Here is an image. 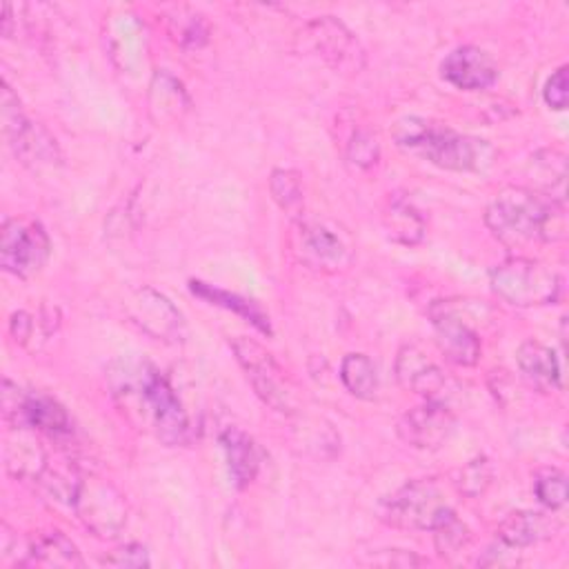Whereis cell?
Returning a JSON list of instances; mask_svg holds the SVG:
<instances>
[{
    "instance_id": "6da1fadb",
    "label": "cell",
    "mask_w": 569,
    "mask_h": 569,
    "mask_svg": "<svg viewBox=\"0 0 569 569\" xmlns=\"http://www.w3.org/2000/svg\"><path fill=\"white\" fill-rule=\"evenodd\" d=\"M109 373L113 396L124 411L138 416L142 425L167 447L187 442L189 418L169 380L149 362H118Z\"/></svg>"
},
{
    "instance_id": "7a4b0ae2",
    "label": "cell",
    "mask_w": 569,
    "mask_h": 569,
    "mask_svg": "<svg viewBox=\"0 0 569 569\" xmlns=\"http://www.w3.org/2000/svg\"><path fill=\"white\" fill-rule=\"evenodd\" d=\"M485 222L509 249L562 240L567 233L565 202L536 189L507 187L487 207Z\"/></svg>"
},
{
    "instance_id": "3957f363",
    "label": "cell",
    "mask_w": 569,
    "mask_h": 569,
    "mask_svg": "<svg viewBox=\"0 0 569 569\" xmlns=\"http://www.w3.org/2000/svg\"><path fill=\"white\" fill-rule=\"evenodd\" d=\"M393 140L398 147L449 171H485L496 156L487 140L458 133L418 116L398 120L393 127Z\"/></svg>"
},
{
    "instance_id": "277c9868",
    "label": "cell",
    "mask_w": 569,
    "mask_h": 569,
    "mask_svg": "<svg viewBox=\"0 0 569 569\" xmlns=\"http://www.w3.org/2000/svg\"><path fill=\"white\" fill-rule=\"evenodd\" d=\"M451 516L456 513L442 489L427 478L402 485L378 507V518L382 522L409 531H433Z\"/></svg>"
},
{
    "instance_id": "5b68a950",
    "label": "cell",
    "mask_w": 569,
    "mask_h": 569,
    "mask_svg": "<svg viewBox=\"0 0 569 569\" xmlns=\"http://www.w3.org/2000/svg\"><path fill=\"white\" fill-rule=\"evenodd\" d=\"M489 282L493 293L513 307H542L556 302L560 293L558 273L525 256H511L498 262L489 271Z\"/></svg>"
},
{
    "instance_id": "8992f818",
    "label": "cell",
    "mask_w": 569,
    "mask_h": 569,
    "mask_svg": "<svg viewBox=\"0 0 569 569\" xmlns=\"http://www.w3.org/2000/svg\"><path fill=\"white\" fill-rule=\"evenodd\" d=\"M231 349L236 360L240 362L247 380L251 382L256 396L278 413H293L296 411V391L284 376L282 367L273 360V356L253 338L236 336L231 340Z\"/></svg>"
},
{
    "instance_id": "52a82bcc",
    "label": "cell",
    "mask_w": 569,
    "mask_h": 569,
    "mask_svg": "<svg viewBox=\"0 0 569 569\" xmlns=\"http://www.w3.org/2000/svg\"><path fill=\"white\" fill-rule=\"evenodd\" d=\"M298 51L316 56L336 71L358 73L365 67V49L356 33L333 16L309 20L296 36Z\"/></svg>"
},
{
    "instance_id": "ba28073f",
    "label": "cell",
    "mask_w": 569,
    "mask_h": 569,
    "mask_svg": "<svg viewBox=\"0 0 569 569\" xmlns=\"http://www.w3.org/2000/svg\"><path fill=\"white\" fill-rule=\"evenodd\" d=\"M0 111H2L4 138L22 164L40 169V167H53L60 162V151L56 140L47 133L44 127L36 124L24 116L18 96L7 82H2Z\"/></svg>"
},
{
    "instance_id": "9c48e42d",
    "label": "cell",
    "mask_w": 569,
    "mask_h": 569,
    "mask_svg": "<svg viewBox=\"0 0 569 569\" xmlns=\"http://www.w3.org/2000/svg\"><path fill=\"white\" fill-rule=\"evenodd\" d=\"M51 251V240L38 220L7 218L0 231V264L4 271L29 278L42 269Z\"/></svg>"
},
{
    "instance_id": "30bf717a",
    "label": "cell",
    "mask_w": 569,
    "mask_h": 569,
    "mask_svg": "<svg viewBox=\"0 0 569 569\" xmlns=\"http://www.w3.org/2000/svg\"><path fill=\"white\" fill-rule=\"evenodd\" d=\"M73 509L82 525L100 538H116L127 525V502L122 493L102 478L91 476L80 480Z\"/></svg>"
},
{
    "instance_id": "8fae6325",
    "label": "cell",
    "mask_w": 569,
    "mask_h": 569,
    "mask_svg": "<svg viewBox=\"0 0 569 569\" xmlns=\"http://www.w3.org/2000/svg\"><path fill=\"white\" fill-rule=\"evenodd\" d=\"M124 311L133 325H138L156 340L180 342L187 333L180 309L164 293L151 287H140L131 291L124 300Z\"/></svg>"
},
{
    "instance_id": "7c38bea8",
    "label": "cell",
    "mask_w": 569,
    "mask_h": 569,
    "mask_svg": "<svg viewBox=\"0 0 569 569\" xmlns=\"http://www.w3.org/2000/svg\"><path fill=\"white\" fill-rule=\"evenodd\" d=\"M429 318L436 345L449 362L460 367H471L478 362L482 351L480 336L458 309H453L449 302H433L429 307Z\"/></svg>"
},
{
    "instance_id": "4fadbf2b",
    "label": "cell",
    "mask_w": 569,
    "mask_h": 569,
    "mask_svg": "<svg viewBox=\"0 0 569 569\" xmlns=\"http://www.w3.org/2000/svg\"><path fill=\"white\" fill-rule=\"evenodd\" d=\"M456 429L453 413L440 400H427L398 420V436L405 445L422 451L442 447Z\"/></svg>"
},
{
    "instance_id": "5bb4252c",
    "label": "cell",
    "mask_w": 569,
    "mask_h": 569,
    "mask_svg": "<svg viewBox=\"0 0 569 569\" xmlns=\"http://www.w3.org/2000/svg\"><path fill=\"white\" fill-rule=\"evenodd\" d=\"M440 73L447 82L465 91H480L496 82L498 67L491 56L478 47L465 44L447 53L440 64Z\"/></svg>"
},
{
    "instance_id": "9a60e30c",
    "label": "cell",
    "mask_w": 569,
    "mask_h": 569,
    "mask_svg": "<svg viewBox=\"0 0 569 569\" xmlns=\"http://www.w3.org/2000/svg\"><path fill=\"white\" fill-rule=\"evenodd\" d=\"M393 369L402 389L427 400H438V393L445 389V371L418 345L400 347Z\"/></svg>"
},
{
    "instance_id": "2e32d148",
    "label": "cell",
    "mask_w": 569,
    "mask_h": 569,
    "mask_svg": "<svg viewBox=\"0 0 569 569\" xmlns=\"http://www.w3.org/2000/svg\"><path fill=\"white\" fill-rule=\"evenodd\" d=\"M516 362L520 369L522 380L540 393H553L562 387L560 380V365L551 347L538 340H525L518 347Z\"/></svg>"
},
{
    "instance_id": "e0dca14e",
    "label": "cell",
    "mask_w": 569,
    "mask_h": 569,
    "mask_svg": "<svg viewBox=\"0 0 569 569\" xmlns=\"http://www.w3.org/2000/svg\"><path fill=\"white\" fill-rule=\"evenodd\" d=\"M298 240H300L302 260L316 269L333 271L351 260L347 244L338 238V233H333L325 224H318V222L300 224Z\"/></svg>"
},
{
    "instance_id": "ac0fdd59",
    "label": "cell",
    "mask_w": 569,
    "mask_h": 569,
    "mask_svg": "<svg viewBox=\"0 0 569 569\" xmlns=\"http://www.w3.org/2000/svg\"><path fill=\"white\" fill-rule=\"evenodd\" d=\"M220 445H222L233 485L242 489L249 482H253L260 469V449L256 440L238 427H227L220 433Z\"/></svg>"
},
{
    "instance_id": "d6986e66",
    "label": "cell",
    "mask_w": 569,
    "mask_h": 569,
    "mask_svg": "<svg viewBox=\"0 0 569 569\" xmlns=\"http://www.w3.org/2000/svg\"><path fill=\"white\" fill-rule=\"evenodd\" d=\"M556 527L558 525L547 513L513 511L498 525L496 533H498L500 542H505L509 547H516V549H522V547H529L533 542H540V540L553 536Z\"/></svg>"
},
{
    "instance_id": "ffe728a7",
    "label": "cell",
    "mask_w": 569,
    "mask_h": 569,
    "mask_svg": "<svg viewBox=\"0 0 569 569\" xmlns=\"http://www.w3.org/2000/svg\"><path fill=\"white\" fill-rule=\"evenodd\" d=\"M20 565L29 567H82L84 560L78 547L60 531L38 533L27 549V558Z\"/></svg>"
},
{
    "instance_id": "44dd1931",
    "label": "cell",
    "mask_w": 569,
    "mask_h": 569,
    "mask_svg": "<svg viewBox=\"0 0 569 569\" xmlns=\"http://www.w3.org/2000/svg\"><path fill=\"white\" fill-rule=\"evenodd\" d=\"M11 429L16 431V440H11V438L7 440V449H4L7 469L18 478L38 480L47 467V456H44L40 442L31 433V427L18 425Z\"/></svg>"
},
{
    "instance_id": "7402d4cb",
    "label": "cell",
    "mask_w": 569,
    "mask_h": 569,
    "mask_svg": "<svg viewBox=\"0 0 569 569\" xmlns=\"http://www.w3.org/2000/svg\"><path fill=\"white\" fill-rule=\"evenodd\" d=\"M385 229L393 242L411 247L425 236V218L407 198L391 196L385 209Z\"/></svg>"
},
{
    "instance_id": "603a6c76",
    "label": "cell",
    "mask_w": 569,
    "mask_h": 569,
    "mask_svg": "<svg viewBox=\"0 0 569 569\" xmlns=\"http://www.w3.org/2000/svg\"><path fill=\"white\" fill-rule=\"evenodd\" d=\"M189 289L193 296L198 298H204L209 300L211 305H218V307H224L229 311H236L240 313L242 318H247L256 329H260L262 333H271V327H269V318L267 313L251 300L242 298V296H236V293H229V291H222V289H216L211 284H204L200 280H191L189 282Z\"/></svg>"
},
{
    "instance_id": "cb8c5ba5",
    "label": "cell",
    "mask_w": 569,
    "mask_h": 569,
    "mask_svg": "<svg viewBox=\"0 0 569 569\" xmlns=\"http://www.w3.org/2000/svg\"><path fill=\"white\" fill-rule=\"evenodd\" d=\"M340 380L356 398H371L378 389V371L369 356L347 353L340 362Z\"/></svg>"
},
{
    "instance_id": "d4e9b609",
    "label": "cell",
    "mask_w": 569,
    "mask_h": 569,
    "mask_svg": "<svg viewBox=\"0 0 569 569\" xmlns=\"http://www.w3.org/2000/svg\"><path fill=\"white\" fill-rule=\"evenodd\" d=\"M542 171H538V182L542 187V193L565 202V176H567V162L565 153L558 149H545L531 158Z\"/></svg>"
},
{
    "instance_id": "484cf974",
    "label": "cell",
    "mask_w": 569,
    "mask_h": 569,
    "mask_svg": "<svg viewBox=\"0 0 569 569\" xmlns=\"http://www.w3.org/2000/svg\"><path fill=\"white\" fill-rule=\"evenodd\" d=\"M269 191L276 200V204L291 213L298 216L302 211V182H300V173L293 169H273L271 178H269Z\"/></svg>"
},
{
    "instance_id": "4316f807",
    "label": "cell",
    "mask_w": 569,
    "mask_h": 569,
    "mask_svg": "<svg viewBox=\"0 0 569 569\" xmlns=\"http://www.w3.org/2000/svg\"><path fill=\"white\" fill-rule=\"evenodd\" d=\"M491 465L485 456H478L473 460H469L456 476V487L462 496L476 498L480 493H485V489L491 485Z\"/></svg>"
},
{
    "instance_id": "83f0119b",
    "label": "cell",
    "mask_w": 569,
    "mask_h": 569,
    "mask_svg": "<svg viewBox=\"0 0 569 569\" xmlns=\"http://www.w3.org/2000/svg\"><path fill=\"white\" fill-rule=\"evenodd\" d=\"M533 491L545 507L560 509L567 502V478L558 469H547L536 478Z\"/></svg>"
},
{
    "instance_id": "f1b7e54d",
    "label": "cell",
    "mask_w": 569,
    "mask_h": 569,
    "mask_svg": "<svg viewBox=\"0 0 569 569\" xmlns=\"http://www.w3.org/2000/svg\"><path fill=\"white\" fill-rule=\"evenodd\" d=\"M169 33L176 42H180L182 47H200L207 42V22L202 16L198 13H191V16H178V18H171L169 22Z\"/></svg>"
},
{
    "instance_id": "f546056e",
    "label": "cell",
    "mask_w": 569,
    "mask_h": 569,
    "mask_svg": "<svg viewBox=\"0 0 569 569\" xmlns=\"http://www.w3.org/2000/svg\"><path fill=\"white\" fill-rule=\"evenodd\" d=\"M347 158H349V162H353L360 169L373 167L380 158L378 140L367 131H356L347 144Z\"/></svg>"
},
{
    "instance_id": "4dcf8cb0",
    "label": "cell",
    "mask_w": 569,
    "mask_h": 569,
    "mask_svg": "<svg viewBox=\"0 0 569 569\" xmlns=\"http://www.w3.org/2000/svg\"><path fill=\"white\" fill-rule=\"evenodd\" d=\"M100 565L116 567V569H142V567H149V553L142 545L129 542V545H122V547L109 551L107 556H102Z\"/></svg>"
},
{
    "instance_id": "1f68e13d",
    "label": "cell",
    "mask_w": 569,
    "mask_h": 569,
    "mask_svg": "<svg viewBox=\"0 0 569 569\" xmlns=\"http://www.w3.org/2000/svg\"><path fill=\"white\" fill-rule=\"evenodd\" d=\"M433 536H436V549L442 556L456 553L469 540L467 527L456 516H451L447 522H442L438 529H433Z\"/></svg>"
},
{
    "instance_id": "d6a6232c",
    "label": "cell",
    "mask_w": 569,
    "mask_h": 569,
    "mask_svg": "<svg viewBox=\"0 0 569 569\" xmlns=\"http://www.w3.org/2000/svg\"><path fill=\"white\" fill-rule=\"evenodd\" d=\"M542 98L545 102L556 109V111H562L567 109V100H569V76H567V67H558L545 82V89H542Z\"/></svg>"
},
{
    "instance_id": "836d02e7",
    "label": "cell",
    "mask_w": 569,
    "mask_h": 569,
    "mask_svg": "<svg viewBox=\"0 0 569 569\" xmlns=\"http://www.w3.org/2000/svg\"><path fill=\"white\" fill-rule=\"evenodd\" d=\"M31 329H33V320H31V316L27 311L13 313V318H11V336L20 345H24L31 338Z\"/></svg>"
}]
</instances>
